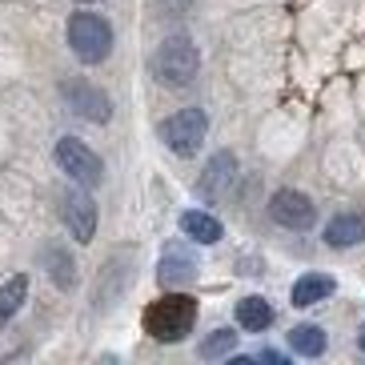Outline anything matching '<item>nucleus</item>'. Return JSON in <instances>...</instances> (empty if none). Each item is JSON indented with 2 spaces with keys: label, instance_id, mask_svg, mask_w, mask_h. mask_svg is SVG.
<instances>
[{
  "label": "nucleus",
  "instance_id": "ddd939ff",
  "mask_svg": "<svg viewBox=\"0 0 365 365\" xmlns=\"http://www.w3.org/2000/svg\"><path fill=\"white\" fill-rule=\"evenodd\" d=\"M333 289H337V285H333L329 273H305V277L293 285V305L305 309V305H313V301H325Z\"/></svg>",
  "mask_w": 365,
  "mask_h": 365
},
{
  "label": "nucleus",
  "instance_id": "f3484780",
  "mask_svg": "<svg viewBox=\"0 0 365 365\" xmlns=\"http://www.w3.org/2000/svg\"><path fill=\"white\" fill-rule=\"evenodd\" d=\"M233 345H237V333L233 329H217V333H209V337L201 341V349H197V354H201L205 361H213V357L233 354Z\"/></svg>",
  "mask_w": 365,
  "mask_h": 365
},
{
  "label": "nucleus",
  "instance_id": "1a4fd4ad",
  "mask_svg": "<svg viewBox=\"0 0 365 365\" xmlns=\"http://www.w3.org/2000/svg\"><path fill=\"white\" fill-rule=\"evenodd\" d=\"M65 97H68V105H73L81 117H88V120H108L113 117L108 97L101 93V88H93V85H65Z\"/></svg>",
  "mask_w": 365,
  "mask_h": 365
},
{
  "label": "nucleus",
  "instance_id": "20e7f679",
  "mask_svg": "<svg viewBox=\"0 0 365 365\" xmlns=\"http://www.w3.org/2000/svg\"><path fill=\"white\" fill-rule=\"evenodd\" d=\"M205 133H209V117H205L201 108H181L169 120H161V140L177 157H193L201 149Z\"/></svg>",
  "mask_w": 365,
  "mask_h": 365
},
{
  "label": "nucleus",
  "instance_id": "0eeeda50",
  "mask_svg": "<svg viewBox=\"0 0 365 365\" xmlns=\"http://www.w3.org/2000/svg\"><path fill=\"white\" fill-rule=\"evenodd\" d=\"M61 217H65L68 233H73L81 245L93 241V233H97V205H93V197H88L85 189L65 193V201H61Z\"/></svg>",
  "mask_w": 365,
  "mask_h": 365
},
{
  "label": "nucleus",
  "instance_id": "6ab92c4d",
  "mask_svg": "<svg viewBox=\"0 0 365 365\" xmlns=\"http://www.w3.org/2000/svg\"><path fill=\"white\" fill-rule=\"evenodd\" d=\"M357 345H361V349H365V329H361V333H357Z\"/></svg>",
  "mask_w": 365,
  "mask_h": 365
},
{
  "label": "nucleus",
  "instance_id": "7ed1b4c3",
  "mask_svg": "<svg viewBox=\"0 0 365 365\" xmlns=\"http://www.w3.org/2000/svg\"><path fill=\"white\" fill-rule=\"evenodd\" d=\"M68 48L76 53V61L101 65L113 53V29H108V21L97 16V12H76L73 21H68Z\"/></svg>",
  "mask_w": 365,
  "mask_h": 365
},
{
  "label": "nucleus",
  "instance_id": "4468645a",
  "mask_svg": "<svg viewBox=\"0 0 365 365\" xmlns=\"http://www.w3.org/2000/svg\"><path fill=\"white\" fill-rule=\"evenodd\" d=\"M24 297H29V277H24V273H16V277H9L4 285H0V329L16 317V309L24 305Z\"/></svg>",
  "mask_w": 365,
  "mask_h": 365
},
{
  "label": "nucleus",
  "instance_id": "6e6552de",
  "mask_svg": "<svg viewBox=\"0 0 365 365\" xmlns=\"http://www.w3.org/2000/svg\"><path fill=\"white\" fill-rule=\"evenodd\" d=\"M233 181H237V157L229 149H221L217 157H209L201 181H197V193L213 201V197H225L229 189H233Z\"/></svg>",
  "mask_w": 365,
  "mask_h": 365
},
{
  "label": "nucleus",
  "instance_id": "f03ea898",
  "mask_svg": "<svg viewBox=\"0 0 365 365\" xmlns=\"http://www.w3.org/2000/svg\"><path fill=\"white\" fill-rule=\"evenodd\" d=\"M197 68H201V56H197V44L189 36H169L153 53V73H157L161 85H173V88L189 85L197 76Z\"/></svg>",
  "mask_w": 365,
  "mask_h": 365
},
{
  "label": "nucleus",
  "instance_id": "39448f33",
  "mask_svg": "<svg viewBox=\"0 0 365 365\" xmlns=\"http://www.w3.org/2000/svg\"><path fill=\"white\" fill-rule=\"evenodd\" d=\"M56 165H61L76 185H85V189L101 185V177H105L101 157L88 149L85 140H76V137H61V140H56Z\"/></svg>",
  "mask_w": 365,
  "mask_h": 365
},
{
  "label": "nucleus",
  "instance_id": "423d86ee",
  "mask_svg": "<svg viewBox=\"0 0 365 365\" xmlns=\"http://www.w3.org/2000/svg\"><path fill=\"white\" fill-rule=\"evenodd\" d=\"M269 217L285 229H309L317 221V205L301 189H277V193L269 197Z\"/></svg>",
  "mask_w": 365,
  "mask_h": 365
},
{
  "label": "nucleus",
  "instance_id": "9d476101",
  "mask_svg": "<svg viewBox=\"0 0 365 365\" xmlns=\"http://www.w3.org/2000/svg\"><path fill=\"white\" fill-rule=\"evenodd\" d=\"M365 237V213H337L325 225V241L333 249H345V245H357Z\"/></svg>",
  "mask_w": 365,
  "mask_h": 365
},
{
  "label": "nucleus",
  "instance_id": "2eb2a0df",
  "mask_svg": "<svg viewBox=\"0 0 365 365\" xmlns=\"http://www.w3.org/2000/svg\"><path fill=\"white\" fill-rule=\"evenodd\" d=\"M193 273H197V261L181 249H169L161 257V285H185Z\"/></svg>",
  "mask_w": 365,
  "mask_h": 365
},
{
  "label": "nucleus",
  "instance_id": "f8f14e48",
  "mask_svg": "<svg viewBox=\"0 0 365 365\" xmlns=\"http://www.w3.org/2000/svg\"><path fill=\"white\" fill-rule=\"evenodd\" d=\"M181 233L193 237V241H201V245H213V241H221V221L209 213H201V209H189V213H181Z\"/></svg>",
  "mask_w": 365,
  "mask_h": 365
},
{
  "label": "nucleus",
  "instance_id": "f257e3e1",
  "mask_svg": "<svg viewBox=\"0 0 365 365\" xmlns=\"http://www.w3.org/2000/svg\"><path fill=\"white\" fill-rule=\"evenodd\" d=\"M197 322V301L189 293H165L161 301H153L145 309V329L157 341H181Z\"/></svg>",
  "mask_w": 365,
  "mask_h": 365
},
{
  "label": "nucleus",
  "instance_id": "a211bd4d",
  "mask_svg": "<svg viewBox=\"0 0 365 365\" xmlns=\"http://www.w3.org/2000/svg\"><path fill=\"white\" fill-rule=\"evenodd\" d=\"M257 357H261V361H281V365H285V357H281V354H277V349H261V354H257Z\"/></svg>",
  "mask_w": 365,
  "mask_h": 365
},
{
  "label": "nucleus",
  "instance_id": "dca6fc26",
  "mask_svg": "<svg viewBox=\"0 0 365 365\" xmlns=\"http://www.w3.org/2000/svg\"><path fill=\"white\" fill-rule=\"evenodd\" d=\"M289 349L301 357H322L325 354V329H317V325H297L289 333Z\"/></svg>",
  "mask_w": 365,
  "mask_h": 365
},
{
  "label": "nucleus",
  "instance_id": "aec40b11",
  "mask_svg": "<svg viewBox=\"0 0 365 365\" xmlns=\"http://www.w3.org/2000/svg\"><path fill=\"white\" fill-rule=\"evenodd\" d=\"M76 4H93V0H76Z\"/></svg>",
  "mask_w": 365,
  "mask_h": 365
},
{
  "label": "nucleus",
  "instance_id": "9b49d317",
  "mask_svg": "<svg viewBox=\"0 0 365 365\" xmlns=\"http://www.w3.org/2000/svg\"><path fill=\"white\" fill-rule=\"evenodd\" d=\"M273 305H269L265 297H245V301H237V325L241 329H249V333H261V329H269L273 325Z\"/></svg>",
  "mask_w": 365,
  "mask_h": 365
}]
</instances>
